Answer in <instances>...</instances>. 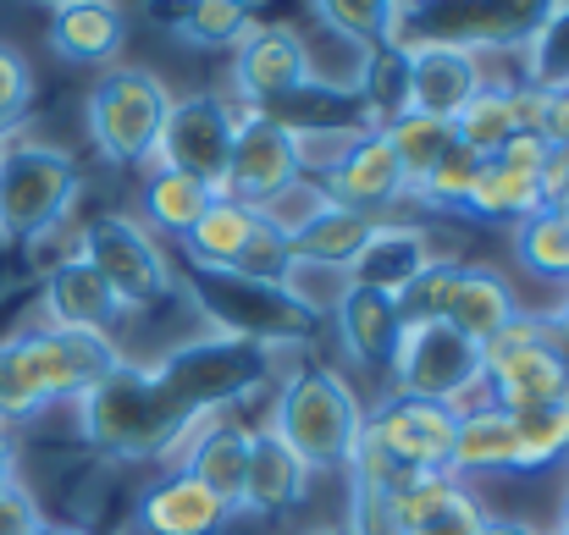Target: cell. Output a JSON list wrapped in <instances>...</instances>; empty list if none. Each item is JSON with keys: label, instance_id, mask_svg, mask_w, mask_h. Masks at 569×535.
<instances>
[{"label": "cell", "instance_id": "20", "mask_svg": "<svg viewBox=\"0 0 569 535\" xmlns=\"http://www.w3.org/2000/svg\"><path fill=\"white\" fill-rule=\"evenodd\" d=\"M249 447H254V425H243L238 414H210V420H199L189 436H183L178 470L193 475L204 492H216L221 503L238 508L243 470H249Z\"/></svg>", "mask_w": 569, "mask_h": 535}, {"label": "cell", "instance_id": "3", "mask_svg": "<svg viewBox=\"0 0 569 535\" xmlns=\"http://www.w3.org/2000/svg\"><path fill=\"white\" fill-rule=\"evenodd\" d=\"M277 359L282 354H271L260 343H243V337H227V332H204V337H189V343L167 349L150 370L167 386V397L199 425L210 414H232L260 386H271L277 381Z\"/></svg>", "mask_w": 569, "mask_h": 535}, {"label": "cell", "instance_id": "12", "mask_svg": "<svg viewBox=\"0 0 569 535\" xmlns=\"http://www.w3.org/2000/svg\"><path fill=\"white\" fill-rule=\"evenodd\" d=\"M392 392L465 408V397L481 392V349L442 321L409 326L403 343H398V359H392Z\"/></svg>", "mask_w": 569, "mask_h": 535}, {"label": "cell", "instance_id": "38", "mask_svg": "<svg viewBox=\"0 0 569 535\" xmlns=\"http://www.w3.org/2000/svg\"><path fill=\"white\" fill-rule=\"evenodd\" d=\"M459 271H465V260H431L403 293H392V304H398V315H403V332H409V326H437V321H442Z\"/></svg>", "mask_w": 569, "mask_h": 535}, {"label": "cell", "instance_id": "36", "mask_svg": "<svg viewBox=\"0 0 569 535\" xmlns=\"http://www.w3.org/2000/svg\"><path fill=\"white\" fill-rule=\"evenodd\" d=\"M526 89L569 94V0H553L542 28L526 39Z\"/></svg>", "mask_w": 569, "mask_h": 535}, {"label": "cell", "instance_id": "37", "mask_svg": "<svg viewBox=\"0 0 569 535\" xmlns=\"http://www.w3.org/2000/svg\"><path fill=\"white\" fill-rule=\"evenodd\" d=\"M515 442H520V470H548L569 458V397L537 403L515 414Z\"/></svg>", "mask_w": 569, "mask_h": 535}, {"label": "cell", "instance_id": "17", "mask_svg": "<svg viewBox=\"0 0 569 535\" xmlns=\"http://www.w3.org/2000/svg\"><path fill=\"white\" fill-rule=\"evenodd\" d=\"M288 232V249H293V265H310V271H338L349 276V265L360 260L366 238H371V215L327 199L321 188H305V204L293 215L277 221Z\"/></svg>", "mask_w": 569, "mask_h": 535}, {"label": "cell", "instance_id": "22", "mask_svg": "<svg viewBox=\"0 0 569 535\" xmlns=\"http://www.w3.org/2000/svg\"><path fill=\"white\" fill-rule=\"evenodd\" d=\"M44 326H67V332H106L122 321L117 293L94 276V265L83 254H67L61 265H50L44 276Z\"/></svg>", "mask_w": 569, "mask_h": 535}, {"label": "cell", "instance_id": "30", "mask_svg": "<svg viewBox=\"0 0 569 535\" xmlns=\"http://www.w3.org/2000/svg\"><path fill=\"white\" fill-rule=\"evenodd\" d=\"M254 0H172L167 28L193 50H238L254 33Z\"/></svg>", "mask_w": 569, "mask_h": 535}, {"label": "cell", "instance_id": "1", "mask_svg": "<svg viewBox=\"0 0 569 535\" xmlns=\"http://www.w3.org/2000/svg\"><path fill=\"white\" fill-rule=\"evenodd\" d=\"M78 436L111 458V464H150V458H178L193 420L167 397L150 364H117L106 381H94L78 403Z\"/></svg>", "mask_w": 569, "mask_h": 535}, {"label": "cell", "instance_id": "34", "mask_svg": "<svg viewBox=\"0 0 569 535\" xmlns=\"http://www.w3.org/2000/svg\"><path fill=\"white\" fill-rule=\"evenodd\" d=\"M381 139L392 144L398 172H403V182H409V193L431 178V172L442 166V155L459 144L448 122H431V117H415V111H409V117H398L392 128H381Z\"/></svg>", "mask_w": 569, "mask_h": 535}, {"label": "cell", "instance_id": "23", "mask_svg": "<svg viewBox=\"0 0 569 535\" xmlns=\"http://www.w3.org/2000/svg\"><path fill=\"white\" fill-rule=\"evenodd\" d=\"M310 492V470L266 431L254 425V447H249V470H243V492H238V514H254V519H277V514H293Z\"/></svg>", "mask_w": 569, "mask_h": 535}, {"label": "cell", "instance_id": "10", "mask_svg": "<svg viewBox=\"0 0 569 535\" xmlns=\"http://www.w3.org/2000/svg\"><path fill=\"white\" fill-rule=\"evenodd\" d=\"M553 0H398V39H442V44H520L542 28Z\"/></svg>", "mask_w": 569, "mask_h": 535}, {"label": "cell", "instance_id": "49", "mask_svg": "<svg viewBox=\"0 0 569 535\" xmlns=\"http://www.w3.org/2000/svg\"><path fill=\"white\" fill-rule=\"evenodd\" d=\"M559 535H569V486H565V497H559Z\"/></svg>", "mask_w": 569, "mask_h": 535}, {"label": "cell", "instance_id": "11", "mask_svg": "<svg viewBox=\"0 0 569 535\" xmlns=\"http://www.w3.org/2000/svg\"><path fill=\"white\" fill-rule=\"evenodd\" d=\"M232 89H238V100H249L266 117H277L288 100L321 89L305 33H293L288 22H254V33L232 50Z\"/></svg>", "mask_w": 569, "mask_h": 535}, {"label": "cell", "instance_id": "52", "mask_svg": "<svg viewBox=\"0 0 569 535\" xmlns=\"http://www.w3.org/2000/svg\"><path fill=\"white\" fill-rule=\"evenodd\" d=\"M553 535H559V531H553Z\"/></svg>", "mask_w": 569, "mask_h": 535}, {"label": "cell", "instance_id": "32", "mask_svg": "<svg viewBox=\"0 0 569 535\" xmlns=\"http://www.w3.org/2000/svg\"><path fill=\"white\" fill-rule=\"evenodd\" d=\"M515 260H520V271L569 287V215L565 210L542 204L526 221H515Z\"/></svg>", "mask_w": 569, "mask_h": 535}, {"label": "cell", "instance_id": "50", "mask_svg": "<svg viewBox=\"0 0 569 535\" xmlns=\"http://www.w3.org/2000/svg\"><path fill=\"white\" fill-rule=\"evenodd\" d=\"M305 535H355L349 525H316V531H305Z\"/></svg>", "mask_w": 569, "mask_h": 535}, {"label": "cell", "instance_id": "21", "mask_svg": "<svg viewBox=\"0 0 569 535\" xmlns=\"http://www.w3.org/2000/svg\"><path fill=\"white\" fill-rule=\"evenodd\" d=\"M332 332L343 343V354L355 359L360 370H377V375H392V359H398V343H403V315L392 304V293H377V287H343L338 304H332Z\"/></svg>", "mask_w": 569, "mask_h": 535}, {"label": "cell", "instance_id": "15", "mask_svg": "<svg viewBox=\"0 0 569 535\" xmlns=\"http://www.w3.org/2000/svg\"><path fill=\"white\" fill-rule=\"evenodd\" d=\"M453 425H459V408L426 403V397H409V392H387L377 408H366V436L392 464L420 470V475H431V470L448 475Z\"/></svg>", "mask_w": 569, "mask_h": 535}, {"label": "cell", "instance_id": "26", "mask_svg": "<svg viewBox=\"0 0 569 535\" xmlns=\"http://www.w3.org/2000/svg\"><path fill=\"white\" fill-rule=\"evenodd\" d=\"M503 470H520L515 414H503V408H492V403L459 408L453 447H448V475L465 481V475H503Z\"/></svg>", "mask_w": 569, "mask_h": 535}, {"label": "cell", "instance_id": "19", "mask_svg": "<svg viewBox=\"0 0 569 535\" xmlns=\"http://www.w3.org/2000/svg\"><path fill=\"white\" fill-rule=\"evenodd\" d=\"M321 193L338 199V204H349V210H360V215H371V221H381L387 210H398L409 199V182L398 172L392 144L381 139L377 128H366V139L321 178Z\"/></svg>", "mask_w": 569, "mask_h": 535}, {"label": "cell", "instance_id": "9", "mask_svg": "<svg viewBox=\"0 0 569 535\" xmlns=\"http://www.w3.org/2000/svg\"><path fill=\"white\" fill-rule=\"evenodd\" d=\"M11 349L22 359V375L28 386L39 392L44 408L56 403H78L94 381H106L117 364H122V349L117 337L106 332H67V326H17L6 332Z\"/></svg>", "mask_w": 569, "mask_h": 535}, {"label": "cell", "instance_id": "29", "mask_svg": "<svg viewBox=\"0 0 569 535\" xmlns=\"http://www.w3.org/2000/svg\"><path fill=\"white\" fill-rule=\"evenodd\" d=\"M254 226H260V210H249V204H238V199H221V193H216V199H210V210L189 226L183 254H189V265H199V271H232Z\"/></svg>", "mask_w": 569, "mask_h": 535}, {"label": "cell", "instance_id": "40", "mask_svg": "<svg viewBox=\"0 0 569 535\" xmlns=\"http://www.w3.org/2000/svg\"><path fill=\"white\" fill-rule=\"evenodd\" d=\"M238 276H249V282H282L288 287V276H293V249H288V232L260 210V226L249 232V243H243V254H238V265H232Z\"/></svg>", "mask_w": 569, "mask_h": 535}, {"label": "cell", "instance_id": "41", "mask_svg": "<svg viewBox=\"0 0 569 535\" xmlns=\"http://www.w3.org/2000/svg\"><path fill=\"white\" fill-rule=\"evenodd\" d=\"M476 172H481V155H470L465 144H453V150L442 155V166L415 188V199L431 204V210H453V215H465L470 188H476Z\"/></svg>", "mask_w": 569, "mask_h": 535}, {"label": "cell", "instance_id": "14", "mask_svg": "<svg viewBox=\"0 0 569 535\" xmlns=\"http://www.w3.org/2000/svg\"><path fill=\"white\" fill-rule=\"evenodd\" d=\"M299 182H305V172H299V155H293L288 117L249 111L238 122V139H232V161H227V178H221V199H238L249 210H271Z\"/></svg>", "mask_w": 569, "mask_h": 535}, {"label": "cell", "instance_id": "5", "mask_svg": "<svg viewBox=\"0 0 569 535\" xmlns=\"http://www.w3.org/2000/svg\"><path fill=\"white\" fill-rule=\"evenodd\" d=\"M83 172L67 150L39 139H0V243H39L78 204Z\"/></svg>", "mask_w": 569, "mask_h": 535}, {"label": "cell", "instance_id": "28", "mask_svg": "<svg viewBox=\"0 0 569 535\" xmlns=\"http://www.w3.org/2000/svg\"><path fill=\"white\" fill-rule=\"evenodd\" d=\"M448 128H453V139H459L470 155L492 161L515 133H526V89H515V83H481V89L470 94V105H465Z\"/></svg>", "mask_w": 569, "mask_h": 535}, {"label": "cell", "instance_id": "44", "mask_svg": "<svg viewBox=\"0 0 569 535\" xmlns=\"http://www.w3.org/2000/svg\"><path fill=\"white\" fill-rule=\"evenodd\" d=\"M481 519H487V508L476 503V492H453L431 519H420L415 531H403V535H481Z\"/></svg>", "mask_w": 569, "mask_h": 535}, {"label": "cell", "instance_id": "2", "mask_svg": "<svg viewBox=\"0 0 569 535\" xmlns=\"http://www.w3.org/2000/svg\"><path fill=\"white\" fill-rule=\"evenodd\" d=\"M266 431L310 475L316 470H349V458H355V447L366 436V403H360V392L349 386L343 370L305 359V364H293L277 381Z\"/></svg>", "mask_w": 569, "mask_h": 535}, {"label": "cell", "instance_id": "8", "mask_svg": "<svg viewBox=\"0 0 569 535\" xmlns=\"http://www.w3.org/2000/svg\"><path fill=\"white\" fill-rule=\"evenodd\" d=\"M78 254L94 265V276L117 293L122 310H156L178 293V271L167 260V249L156 243V232L139 215L106 210L83 226Z\"/></svg>", "mask_w": 569, "mask_h": 535}, {"label": "cell", "instance_id": "46", "mask_svg": "<svg viewBox=\"0 0 569 535\" xmlns=\"http://www.w3.org/2000/svg\"><path fill=\"white\" fill-rule=\"evenodd\" d=\"M481 535H542L537 525H526V519H503V514H487L481 519Z\"/></svg>", "mask_w": 569, "mask_h": 535}, {"label": "cell", "instance_id": "51", "mask_svg": "<svg viewBox=\"0 0 569 535\" xmlns=\"http://www.w3.org/2000/svg\"><path fill=\"white\" fill-rule=\"evenodd\" d=\"M44 6H50V11H56V6H67V0H44Z\"/></svg>", "mask_w": 569, "mask_h": 535}, {"label": "cell", "instance_id": "39", "mask_svg": "<svg viewBox=\"0 0 569 535\" xmlns=\"http://www.w3.org/2000/svg\"><path fill=\"white\" fill-rule=\"evenodd\" d=\"M293 128V155H299V172L305 178H327L360 139H366V122L360 128H338V122H288Z\"/></svg>", "mask_w": 569, "mask_h": 535}, {"label": "cell", "instance_id": "48", "mask_svg": "<svg viewBox=\"0 0 569 535\" xmlns=\"http://www.w3.org/2000/svg\"><path fill=\"white\" fill-rule=\"evenodd\" d=\"M33 535H89V531H78V525H56V519H44Z\"/></svg>", "mask_w": 569, "mask_h": 535}, {"label": "cell", "instance_id": "31", "mask_svg": "<svg viewBox=\"0 0 569 535\" xmlns=\"http://www.w3.org/2000/svg\"><path fill=\"white\" fill-rule=\"evenodd\" d=\"M210 199H216V188L199 178H183V172H167V166H156L150 182H144V193H139V204H144V226L150 232H167V238H189V226L210 210Z\"/></svg>", "mask_w": 569, "mask_h": 535}, {"label": "cell", "instance_id": "42", "mask_svg": "<svg viewBox=\"0 0 569 535\" xmlns=\"http://www.w3.org/2000/svg\"><path fill=\"white\" fill-rule=\"evenodd\" d=\"M39 414H44V403H39V392L28 386L22 359L11 349V337H0V431L28 425V420H39Z\"/></svg>", "mask_w": 569, "mask_h": 535}, {"label": "cell", "instance_id": "35", "mask_svg": "<svg viewBox=\"0 0 569 535\" xmlns=\"http://www.w3.org/2000/svg\"><path fill=\"white\" fill-rule=\"evenodd\" d=\"M321 28L355 50H377L398 39V0H310Z\"/></svg>", "mask_w": 569, "mask_h": 535}, {"label": "cell", "instance_id": "18", "mask_svg": "<svg viewBox=\"0 0 569 535\" xmlns=\"http://www.w3.org/2000/svg\"><path fill=\"white\" fill-rule=\"evenodd\" d=\"M232 519H238V508L221 503L216 492H204L178 464L161 481H150L133 503V531L139 535H221Z\"/></svg>", "mask_w": 569, "mask_h": 535}, {"label": "cell", "instance_id": "13", "mask_svg": "<svg viewBox=\"0 0 569 535\" xmlns=\"http://www.w3.org/2000/svg\"><path fill=\"white\" fill-rule=\"evenodd\" d=\"M238 122H243V117H238L221 94H183V100H172L167 128H161L150 161L167 166V172L210 182V188L221 193L227 161H232V139H238Z\"/></svg>", "mask_w": 569, "mask_h": 535}, {"label": "cell", "instance_id": "25", "mask_svg": "<svg viewBox=\"0 0 569 535\" xmlns=\"http://www.w3.org/2000/svg\"><path fill=\"white\" fill-rule=\"evenodd\" d=\"M520 315L515 304V287L492 271V265H465L459 282H453V299L442 310V326H453L459 337H470L476 349H487L498 332H509Z\"/></svg>", "mask_w": 569, "mask_h": 535}, {"label": "cell", "instance_id": "16", "mask_svg": "<svg viewBox=\"0 0 569 535\" xmlns=\"http://www.w3.org/2000/svg\"><path fill=\"white\" fill-rule=\"evenodd\" d=\"M403 50V83H409V111L431 122H453L470 94L487 83L476 50L442 44V39H398Z\"/></svg>", "mask_w": 569, "mask_h": 535}, {"label": "cell", "instance_id": "45", "mask_svg": "<svg viewBox=\"0 0 569 535\" xmlns=\"http://www.w3.org/2000/svg\"><path fill=\"white\" fill-rule=\"evenodd\" d=\"M39 525H44V514H39V497H33L22 481L0 486V535H33Z\"/></svg>", "mask_w": 569, "mask_h": 535}, {"label": "cell", "instance_id": "6", "mask_svg": "<svg viewBox=\"0 0 569 535\" xmlns=\"http://www.w3.org/2000/svg\"><path fill=\"white\" fill-rule=\"evenodd\" d=\"M167 111H172V89L150 67H106L83 100L89 139L111 166H144L167 128Z\"/></svg>", "mask_w": 569, "mask_h": 535}, {"label": "cell", "instance_id": "43", "mask_svg": "<svg viewBox=\"0 0 569 535\" xmlns=\"http://www.w3.org/2000/svg\"><path fill=\"white\" fill-rule=\"evenodd\" d=\"M28 100H33V72H28V61H22L11 44H0V139H11V128L22 122Z\"/></svg>", "mask_w": 569, "mask_h": 535}, {"label": "cell", "instance_id": "24", "mask_svg": "<svg viewBox=\"0 0 569 535\" xmlns=\"http://www.w3.org/2000/svg\"><path fill=\"white\" fill-rule=\"evenodd\" d=\"M431 238L426 226H409V221H377L360 260L349 265V282L355 287H377V293H403L426 265H431Z\"/></svg>", "mask_w": 569, "mask_h": 535}, {"label": "cell", "instance_id": "47", "mask_svg": "<svg viewBox=\"0 0 569 535\" xmlns=\"http://www.w3.org/2000/svg\"><path fill=\"white\" fill-rule=\"evenodd\" d=\"M17 481V442H11V431H0V486H11Z\"/></svg>", "mask_w": 569, "mask_h": 535}, {"label": "cell", "instance_id": "33", "mask_svg": "<svg viewBox=\"0 0 569 535\" xmlns=\"http://www.w3.org/2000/svg\"><path fill=\"white\" fill-rule=\"evenodd\" d=\"M355 100L366 105V128H377V133L392 128L398 117H409V83H403V50H398V39L366 50Z\"/></svg>", "mask_w": 569, "mask_h": 535}, {"label": "cell", "instance_id": "27", "mask_svg": "<svg viewBox=\"0 0 569 535\" xmlns=\"http://www.w3.org/2000/svg\"><path fill=\"white\" fill-rule=\"evenodd\" d=\"M122 39H128V17L117 0H67L50 11V50L61 61H78V67L111 61Z\"/></svg>", "mask_w": 569, "mask_h": 535}, {"label": "cell", "instance_id": "4", "mask_svg": "<svg viewBox=\"0 0 569 535\" xmlns=\"http://www.w3.org/2000/svg\"><path fill=\"white\" fill-rule=\"evenodd\" d=\"M189 299L193 310L210 321V332L260 343L271 354L305 349L321 332V315L282 282H249L238 271H189Z\"/></svg>", "mask_w": 569, "mask_h": 535}, {"label": "cell", "instance_id": "7", "mask_svg": "<svg viewBox=\"0 0 569 535\" xmlns=\"http://www.w3.org/2000/svg\"><path fill=\"white\" fill-rule=\"evenodd\" d=\"M481 392L503 414L569 397V354L548 315H515V326L481 349Z\"/></svg>", "mask_w": 569, "mask_h": 535}]
</instances>
